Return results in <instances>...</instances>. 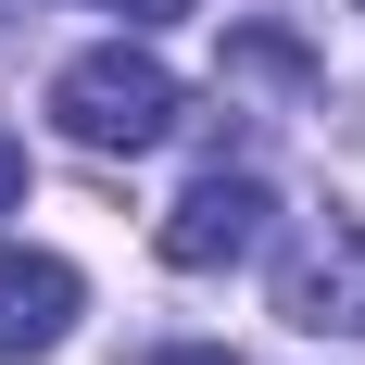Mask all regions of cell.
Masks as SVG:
<instances>
[{"instance_id": "6da1fadb", "label": "cell", "mask_w": 365, "mask_h": 365, "mask_svg": "<svg viewBox=\"0 0 365 365\" xmlns=\"http://www.w3.org/2000/svg\"><path fill=\"white\" fill-rule=\"evenodd\" d=\"M51 113L88 151H151V139H177V76L151 63V51H126V38H101V51H76L51 76Z\"/></svg>"}, {"instance_id": "7a4b0ae2", "label": "cell", "mask_w": 365, "mask_h": 365, "mask_svg": "<svg viewBox=\"0 0 365 365\" xmlns=\"http://www.w3.org/2000/svg\"><path fill=\"white\" fill-rule=\"evenodd\" d=\"M277 315L302 340H365V227L353 215H315L277 252Z\"/></svg>"}, {"instance_id": "3957f363", "label": "cell", "mask_w": 365, "mask_h": 365, "mask_svg": "<svg viewBox=\"0 0 365 365\" xmlns=\"http://www.w3.org/2000/svg\"><path fill=\"white\" fill-rule=\"evenodd\" d=\"M264 215H277V189L240 177V164H215L177 215L151 227V252L177 264V277H227V264H252V252H264Z\"/></svg>"}, {"instance_id": "277c9868", "label": "cell", "mask_w": 365, "mask_h": 365, "mask_svg": "<svg viewBox=\"0 0 365 365\" xmlns=\"http://www.w3.org/2000/svg\"><path fill=\"white\" fill-rule=\"evenodd\" d=\"M76 264L63 252H0V365H26V353H51V340L76 328Z\"/></svg>"}, {"instance_id": "5b68a950", "label": "cell", "mask_w": 365, "mask_h": 365, "mask_svg": "<svg viewBox=\"0 0 365 365\" xmlns=\"http://www.w3.org/2000/svg\"><path fill=\"white\" fill-rule=\"evenodd\" d=\"M0 215H26V139L0 126Z\"/></svg>"}, {"instance_id": "8992f818", "label": "cell", "mask_w": 365, "mask_h": 365, "mask_svg": "<svg viewBox=\"0 0 365 365\" xmlns=\"http://www.w3.org/2000/svg\"><path fill=\"white\" fill-rule=\"evenodd\" d=\"M88 13H126V26H177L189 0H88Z\"/></svg>"}, {"instance_id": "52a82bcc", "label": "cell", "mask_w": 365, "mask_h": 365, "mask_svg": "<svg viewBox=\"0 0 365 365\" xmlns=\"http://www.w3.org/2000/svg\"><path fill=\"white\" fill-rule=\"evenodd\" d=\"M353 13H365V0H353Z\"/></svg>"}]
</instances>
